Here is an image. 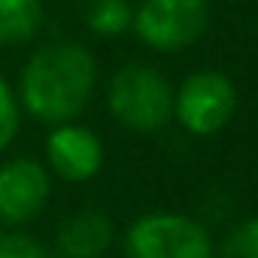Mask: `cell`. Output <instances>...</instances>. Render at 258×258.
<instances>
[{"mask_svg": "<svg viewBox=\"0 0 258 258\" xmlns=\"http://www.w3.org/2000/svg\"><path fill=\"white\" fill-rule=\"evenodd\" d=\"M124 258H216L210 231L188 213L155 210L137 216L121 240Z\"/></svg>", "mask_w": 258, "mask_h": 258, "instance_id": "obj_3", "label": "cell"}, {"mask_svg": "<svg viewBox=\"0 0 258 258\" xmlns=\"http://www.w3.org/2000/svg\"><path fill=\"white\" fill-rule=\"evenodd\" d=\"M106 161L103 140L94 127L76 121H64L49 127L43 143V164L55 179L64 182H91Z\"/></svg>", "mask_w": 258, "mask_h": 258, "instance_id": "obj_7", "label": "cell"}, {"mask_svg": "<svg viewBox=\"0 0 258 258\" xmlns=\"http://www.w3.org/2000/svg\"><path fill=\"white\" fill-rule=\"evenodd\" d=\"M219 258H258V216L237 222L219 243Z\"/></svg>", "mask_w": 258, "mask_h": 258, "instance_id": "obj_12", "label": "cell"}, {"mask_svg": "<svg viewBox=\"0 0 258 258\" xmlns=\"http://www.w3.org/2000/svg\"><path fill=\"white\" fill-rule=\"evenodd\" d=\"M210 25L207 0H140L134 7V37L152 52H182L195 46Z\"/></svg>", "mask_w": 258, "mask_h": 258, "instance_id": "obj_5", "label": "cell"}, {"mask_svg": "<svg viewBox=\"0 0 258 258\" xmlns=\"http://www.w3.org/2000/svg\"><path fill=\"white\" fill-rule=\"evenodd\" d=\"M22 106L16 97V85L0 73V158L10 152V146L16 143L19 131H22Z\"/></svg>", "mask_w": 258, "mask_h": 258, "instance_id": "obj_11", "label": "cell"}, {"mask_svg": "<svg viewBox=\"0 0 258 258\" xmlns=\"http://www.w3.org/2000/svg\"><path fill=\"white\" fill-rule=\"evenodd\" d=\"M0 258H58L52 246L40 243L28 231H7L0 228Z\"/></svg>", "mask_w": 258, "mask_h": 258, "instance_id": "obj_13", "label": "cell"}, {"mask_svg": "<svg viewBox=\"0 0 258 258\" xmlns=\"http://www.w3.org/2000/svg\"><path fill=\"white\" fill-rule=\"evenodd\" d=\"M134 25L131 0H85V28L100 40H115Z\"/></svg>", "mask_w": 258, "mask_h": 258, "instance_id": "obj_10", "label": "cell"}, {"mask_svg": "<svg viewBox=\"0 0 258 258\" xmlns=\"http://www.w3.org/2000/svg\"><path fill=\"white\" fill-rule=\"evenodd\" d=\"M52 198V173L40 158L13 155L0 161V228L25 231Z\"/></svg>", "mask_w": 258, "mask_h": 258, "instance_id": "obj_6", "label": "cell"}, {"mask_svg": "<svg viewBox=\"0 0 258 258\" xmlns=\"http://www.w3.org/2000/svg\"><path fill=\"white\" fill-rule=\"evenodd\" d=\"M43 0H0V49L31 46L43 31Z\"/></svg>", "mask_w": 258, "mask_h": 258, "instance_id": "obj_9", "label": "cell"}, {"mask_svg": "<svg viewBox=\"0 0 258 258\" xmlns=\"http://www.w3.org/2000/svg\"><path fill=\"white\" fill-rule=\"evenodd\" d=\"M106 109L124 131L155 134L173 118V85L158 67L131 61L109 76Z\"/></svg>", "mask_w": 258, "mask_h": 258, "instance_id": "obj_2", "label": "cell"}, {"mask_svg": "<svg viewBox=\"0 0 258 258\" xmlns=\"http://www.w3.org/2000/svg\"><path fill=\"white\" fill-rule=\"evenodd\" d=\"M115 243V225L103 210H76L58 231L52 252L58 258H103Z\"/></svg>", "mask_w": 258, "mask_h": 258, "instance_id": "obj_8", "label": "cell"}, {"mask_svg": "<svg viewBox=\"0 0 258 258\" xmlns=\"http://www.w3.org/2000/svg\"><path fill=\"white\" fill-rule=\"evenodd\" d=\"M237 112V85L228 73L204 67L173 88V118L195 137H213Z\"/></svg>", "mask_w": 258, "mask_h": 258, "instance_id": "obj_4", "label": "cell"}, {"mask_svg": "<svg viewBox=\"0 0 258 258\" xmlns=\"http://www.w3.org/2000/svg\"><path fill=\"white\" fill-rule=\"evenodd\" d=\"M97 91V58L76 40H52L37 46L19 76L16 97L22 115L55 127L76 121Z\"/></svg>", "mask_w": 258, "mask_h": 258, "instance_id": "obj_1", "label": "cell"}]
</instances>
